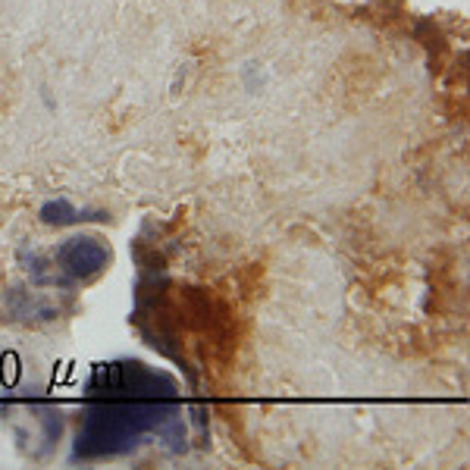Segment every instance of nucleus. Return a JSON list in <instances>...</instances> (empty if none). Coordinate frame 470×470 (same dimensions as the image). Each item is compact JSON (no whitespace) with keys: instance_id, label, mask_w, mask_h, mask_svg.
<instances>
[{"instance_id":"1","label":"nucleus","mask_w":470,"mask_h":470,"mask_svg":"<svg viewBox=\"0 0 470 470\" xmlns=\"http://www.w3.org/2000/svg\"><path fill=\"white\" fill-rule=\"evenodd\" d=\"M63 260L72 273H91V270H101V263L107 260V251L94 244V238H72V244L63 251Z\"/></svg>"}]
</instances>
